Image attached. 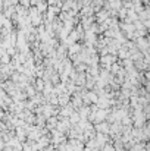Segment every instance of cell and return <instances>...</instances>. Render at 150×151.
<instances>
[{"label": "cell", "mask_w": 150, "mask_h": 151, "mask_svg": "<svg viewBox=\"0 0 150 151\" xmlns=\"http://www.w3.org/2000/svg\"><path fill=\"white\" fill-rule=\"evenodd\" d=\"M47 7H49V4H47L44 0H40V1L37 3V6H36V9H37V12H38L40 15L46 13V12H47Z\"/></svg>", "instance_id": "obj_2"}, {"label": "cell", "mask_w": 150, "mask_h": 151, "mask_svg": "<svg viewBox=\"0 0 150 151\" xmlns=\"http://www.w3.org/2000/svg\"><path fill=\"white\" fill-rule=\"evenodd\" d=\"M10 60H12V57H10L6 51L0 56V65H9V63H10Z\"/></svg>", "instance_id": "obj_3"}, {"label": "cell", "mask_w": 150, "mask_h": 151, "mask_svg": "<svg viewBox=\"0 0 150 151\" xmlns=\"http://www.w3.org/2000/svg\"><path fill=\"white\" fill-rule=\"evenodd\" d=\"M94 132L97 134H104V135H109V129H110V123H107L106 120L104 122H100V123H96L93 126Z\"/></svg>", "instance_id": "obj_1"}]
</instances>
